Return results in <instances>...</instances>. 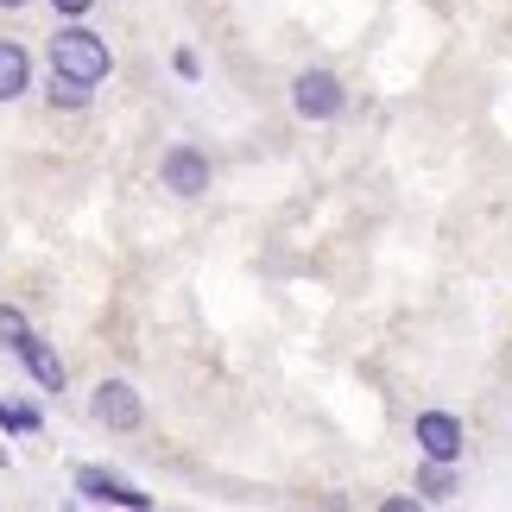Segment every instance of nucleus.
<instances>
[{
  "mask_svg": "<svg viewBox=\"0 0 512 512\" xmlns=\"http://www.w3.org/2000/svg\"><path fill=\"white\" fill-rule=\"evenodd\" d=\"M51 70L83 76V83H102V76L114 70L108 38H102V32H89V26H64V32L51 38Z\"/></svg>",
  "mask_w": 512,
  "mask_h": 512,
  "instance_id": "nucleus-1",
  "label": "nucleus"
},
{
  "mask_svg": "<svg viewBox=\"0 0 512 512\" xmlns=\"http://www.w3.org/2000/svg\"><path fill=\"white\" fill-rule=\"evenodd\" d=\"M291 108H298L304 121H336V114L348 108L342 76H329V70H298V83H291Z\"/></svg>",
  "mask_w": 512,
  "mask_h": 512,
  "instance_id": "nucleus-2",
  "label": "nucleus"
},
{
  "mask_svg": "<svg viewBox=\"0 0 512 512\" xmlns=\"http://www.w3.org/2000/svg\"><path fill=\"white\" fill-rule=\"evenodd\" d=\"M89 411H95V424H108V430H140V418H146L140 392H133L127 380H102L95 399H89Z\"/></svg>",
  "mask_w": 512,
  "mask_h": 512,
  "instance_id": "nucleus-3",
  "label": "nucleus"
},
{
  "mask_svg": "<svg viewBox=\"0 0 512 512\" xmlns=\"http://www.w3.org/2000/svg\"><path fill=\"white\" fill-rule=\"evenodd\" d=\"M76 494H83L89 506H133V512H146V506H152V494H140L133 481L108 475V468H76Z\"/></svg>",
  "mask_w": 512,
  "mask_h": 512,
  "instance_id": "nucleus-4",
  "label": "nucleus"
},
{
  "mask_svg": "<svg viewBox=\"0 0 512 512\" xmlns=\"http://www.w3.org/2000/svg\"><path fill=\"white\" fill-rule=\"evenodd\" d=\"M411 443L424 449V462H456L462 456V424L449 418V411H424V418L411 424Z\"/></svg>",
  "mask_w": 512,
  "mask_h": 512,
  "instance_id": "nucleus-5",
  "label": "nucleus"
},
{
  "mask_svg": "<svg viewBox=\"0 0 512 512\" xmlns=\"http://www.w3.org/2000/svg\"><path fill=\"white\" fill-rule=\"evenodd\" d=\"M159 177H165V190H177V196H203L209 190V159L196 146H171L159 159Z\"/></svg>",
  "mask_w": 512,
  "mask_h": 512,
  "instance_id": "nucleus-6",
  "label": "nucleus"
},
{
  "mask_svg": "<svg viewBox=\"0 0 512 512\" xmlns=\"http://www.w3.org/2000/svg\"><path fill=\"white\" fill-rule=\"evenodd\" d=\"M13 354L26 361V373H32L45 392H64V361H57V348H51L45 336H32V329H26V336H13Z\"/></svg>",
  "mask_w": 512,
  "mask_h": 512,
  "instance_id": "nucleus-7",
  "label": "nucleus"
},
{
  "mask_svg": "<svg viewBox=\"0 0 512 512\" xmlns=\"http://www.w3.org/2000/svg\"><path fill=\"white\" fill-rule=\"evenodd\" d=\"M32 89V57L13 45V38H0V102H13V95Z\"/></svg>",
  "mask_w": 512,
  "mask_h": 512,
  "instance_id": "nucleus-8",
  "label": "nucleus"
},
{
  "mask_svg": "<svg viewBox=\"0 0 512 512\" xmlns=\"http://www.w3.org/2000/svg\"><path fill=\"white\" fill-rule=\"evenodd\" d=\"M89 95H95V83H83V76H64V70H51V89H45V102L51 108H89Z\"/></svg>",
  "mask_w": 512,
  "mask_h": 512,
  "instance_id": "nucleus-9",
  "label": "nucleus"
},
{
  "mask_svg": "<svg viewBox=\"0 0 512 512\" xmlns=\"http://www.w3.org/2000/svg\"><path fill=\"white\" fill-rule=\"evenodd\" d=\"M456 462H424V475H418V494L424 500H449V494H456Z\"/></svg>",
  "mask_w": 512,
  "mask_h": 512,
  "instance_id": "nucleus-10",
  "label": "nucleus"
},
{
  "mask_svg": "<svg viewBox=\"0 0 512 512\" xmlns=\"http://www.w3.org/2000/svg\"><path fill=\"white\" fill-rule=\"evenodd\" d=\"M0 430H7V437H32V430H38V411L19 405V399H0Z\"/></svg>",
  "mask_w": 512,
  "mask_h": 512,
  "instance_id": "nucleus-11",
  "label": "nucleus"
},
{
  "mask_svg": "<svg viewBox=\"0 0 512 512\" xmlns=\"http://www.w3.org/2000/svg\"><path fill=\"white\" fill-rule=\"evenodd\" d=\"M171 70L184 76V83H196V76H203V64H196V51H177V57H171Z\"/></svg>",
  "mask_w": 512,
  "mask_h": 512,
  "instance_id": "nucleus-12",
  "label": "nucleus"
},
{
  "mask_svg": "<svg viewBox=\"0 0 512 512\" xmlns=\"http://www.w3.org/2000/svg\"><path fill=\"white\" fill-rule=\"evenodd\" d=\"M13 336H26V317H19V310H0V342H13Z\"/></svg>",
  "mask_w": 512,
  "mask_h": 512,
  "instance_id": "nucleus-13",
  "label": "nucleus"
},
{
  "mask_svg": "<svg viewBox=\"0 0 512 512\" xmlns=\"http://www.w3.org/2000/svg\"><path fill=\"white\" fill-rule=\"evenodd\" d=\"M51 7H57V13H64V19H83V13L95 7V0H51Z\"/></svg>",
  "mask_w": 512,
  "mask_h": 512,
  "instance_id": "nucleus-14",
  "label": "nucleus"
},
{
  "mask_svg": "<svg viewBox=\"0 0 512 512\" xmlns=\"http://www.w3.org/2000/svg\"><path fill=\"white\" fill-rule=\"evenodd\" d=\"M0 7H26V0H0Z\"/></svg>",
  "mask_w": 512,
  "mask_h": 512,
  "instance_id": "nucleus-15",
  "label": "nucleus"
}]
</instances>
